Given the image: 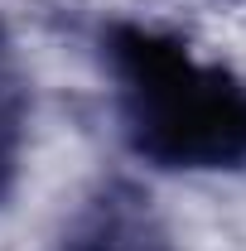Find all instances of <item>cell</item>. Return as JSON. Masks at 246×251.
Wrapping results in <instances>:
<instances>
[{"instance_id": "cell-1", "label": "cell", "mask_w": 246, "mask_h": 251, "mask_svg": "<svg viewBox=\"0 0 246 251\" xmlns=\"http://www.w3.org/2000/svg\"><path fill=\"white\" fill-rule=\"evenodd\" d=\"M135 92V145L169 169H222L246 159V92L193 68L174 39L121 29L111 39Z\"/></svg>"}, {"instance_id": "cell-2", "label": "cell", "mask_w": 246, "mask_h": 251, "mask_svg": "<svg viewBox=\"0 0 246 251\" xmlns=\"http://www.w3.org/2000/svg\"><path fill=\"white\" fill-rule=\"evenodd\" d=\"M68 251H169V237L150 213V198L135 188H111L87 208Z\"/></svg>"}]
</instances>
